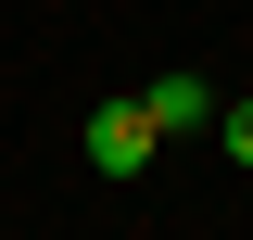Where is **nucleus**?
Segmentation results:
<instances>
[{"label": "nucleus", "mask_w": 253, "mask_h": 240, "mask_svg": "<svg viewBox=\"0 0 253 240\" xmlns=\"http://www.w3.org/2000/svg\"><path fill=\"white\" fill-rule=\"evenodd\" d=\"M152 114H139V101H101V114H89V164H101V177H139V164H152Z\"/></svg>", "instance_id": "obj_1"}, {"label": "nucleus", "mask_w": 253, "mask_h": 240, "mask_svg": "<svg viewBox=\"0 0 253 240\" xmlns=\"http://www.w3.org/2000/svg\"><path fill=\"white\" fill-rule=\"evenodd\" d=\"M139 114H152V139H190V126H215V89H203V76H139Z\"/></svg>", "instance_id": "obj_2"}, {"label": "nucleus", "mask_w": 253, "mask_h": 240, "mask_svg": "<svg viewBox=\"0 0 253 240\" xmlns=\"http://www.w3.org/2000/svg\"><path fill=\"white\" fill-rule=\"evenodd\" d=\"M215 139H228V164H253V101H215Z\"/></svg>", "instance_id": "obj_3"}]
</instances>
